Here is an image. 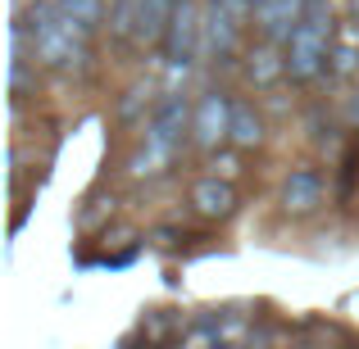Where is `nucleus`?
<instances>
[{"label": "nucleus", "instance_id": "nucleus-6", "mask_svg": "<svg viewBox=\"0 0 359 349\" xmlns=\"http://www.w3.org/2000/svg\"><path fill=\"white\" fill-rule=\"evenodd\" d=\"M132 9H137V36L141 41H159L168 32L173 0H132Z\"/></svg>", "mask_w": 359, "mask_h": 349}, {"label": "nucleus", "instance_id": "nucleus-2", "mask_svg": "<svg viewBox=\"0 0 359 349\" xmlns=\"http://www.w3.org/2000/svg\"><path fill=\"white\" fill-rule=\"evenodd\" d=\"M327 41H332V14L323 0H305V14L287 36V73L291 78H314L327 64Z\"/></svg>", "mask_w": 359, "mask_h": 349}, {"label": "nucleus", "instance_id": "nucleus-5", "mask_svg": "<svg viewBox=\"0 0 359 349\" xmlns=\"http://www.w3.org/2000/svg\"><path fill=\"white\" fill-rule=\"evenodd\" d=\"M228 131H232V109L219 96H205L201 109H196V136H201V145H219Z\"/></svg>", "mask_w": 359, "mask_h": 349}, {"label": "nucleus", "instance_id": "nucleus-9", "mask_svg": "<svg viewBox=\"0 0 359 349\" xmlns=\"http://www.w3.org/2000/svg\"><path fill=\"white\" fill-rule=\"evenodd\" d=\"M232 141H237V145H255V141H259V118L245 105L232 109Z\"/></svg>", "mask_w": 359, "mask_h": 349}, {"label": "nucleus", "instance_id": "nucleus-10", "mask_svg": "<svg viewBox=\"0 0 359 349\" xmlns=\"http://www.w3.org/2000/svg\"><path fill=\"white\" fill-rule=\"evenodd\" d=\"M60 5L69 9V14H73V18H78V23L91 32V27L100 23V9H105V0H60Z\"/></svg>", "mask_w": 359, "mask_h": 349}, {"label": "nucleus", "instance_id": "nucleus-3", "mask_svg": "<svg viewBox=\"0 0 359 349\" xmlns=\"http://www.w3.org/2000/svg\"><path fill=\"white\" fill-rule=\"evenodd\" d=\"M182 118H187V105L173 96L164 109H159L155 127H150V145H146V155L137 159V168H141V173H155V164H164V159L173 155V145L182 141Z\"/></svg>", "mask_w": 359, "mask_h": 349}, {"label": "nucleus", "instance_id": "nucleus-1", "mask_svg": "<svg viewBox=\"0 0 359 349\" xmlns=\"http://www.w3.org/2000/svg\"><path fill=\"white\" fill-rule=\"evenodd\" d=\"M27 32H32V59H41L46 69H60V73L82 69V59H87V45H82L87 27H82L60 0H55V5H36Z\"/></svg>", "mask_w": 359, "mask_h": 349}, {"label": "nucleus", "instance_id": "nucleus-4", "mask_svg": "<svg viewBox=\"0 0 359 349\" xmlns=\"http://www.w3.org/2000/svg\"><path fill=\"white\" fill-rule=\"evenodd\" d=\"M196 50V9L191 0L173 5V18H168V59L173 64H187Z\"/></svg>", "mask_w": 359, "mask_h": 349}, {"label": "nucleus", "instance_id": "nucleus-8", "mask_svg": "<svg viewBox=\"0 0 359 349\" xmlns=\"http://www.w3.org/2000/svg\"><path fill=\"white\" fill-rule=\"evenodd\" d=\"M196 204H201V213H210V218H223V213H232V191L223 182H201L196 186Z\"/></svg>", "mask_w": 359, "mask_h": 349}, {"label": "nucleus", "instance_id": "nucleus-7", "mask_svg": "<svg viewBox=\"0 0 359 349\" xmlns=\"http://www.w3.org/2000/svg\"><path fill=\"white\" fill-rule=\"evenodd\" d=\"M282 200H287V209H296V213L314 209L318 204V177L314 173H296L287 182V191H282Z\"/></svg>", "mask_w": 359, "mask_h": 349}]
</instances>
